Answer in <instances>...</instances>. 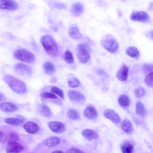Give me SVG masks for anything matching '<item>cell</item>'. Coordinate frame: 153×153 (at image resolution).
I'll use <instances>...</instances> for the list:
<instances>
[{
	"instance_id": "d590c367",
	"label": "cell",
	"mask_w": 153,
	"mask_h": 153,
	"mask_svg": "<svg viewBox=\"0 0 153 153\" xmlns=\"http://www.w3.org/2000/svg\"><path fill=\"white\" fill-rule=\"evenodd\" d=\"M145 92L144 89L142 87H140L136 89L134 93L137 97L141 98L144 95Z\"/></svg>"
},
{
	"instance_id": "4dcf8cb0",
	"label": "cell",
	"mask_w": 153,
	"mask_h": 153,
	"mask_svg": "<svg viewBox=\"0 0 153 153\" xmlns=\"http://www.w3.org/2000/svg\"><path fill=\"white\" fill-rule=\"evenodd\" d=\"M41 111L42 115L46 117H49L52 116L51 110L47 105H42L41 107Z\"/></svg>"
},
{
	"instance_id": "2e32d148",
	"label": "cell",
	"mask_w": 153,
	"mask_h": 153,
	"mask_svg": "<svg viewBox=\"0 0 153 153\" xmlns=\"http://www.w3.org/2000/svg\"><path fill=\"white\" fill-rule=\"evenodd\" d=\"M82 134L85 138L89 140H92L98 138L99 137L98 134L95 131L89 129L83 130Z\"/></svg>"
},
{
	"instance_id": "d4e9b609",
	"label": "cell",
	"mask_w": 153,
	"mask_h": 153,
	"mask_svg": "<svg viewBox=\"0 0 153 153\" xmlns=\"http://www.w3.org/2000/svg\"><path fill=\"white\" fill-rule=\"evenodd\" d=\"M136 113L141 116H145L146 114V111L143 104L140 101L137 102L136 106Z\"/></svg>"
},
{
	"instance_id": "603a6c76",
	"label": "cell",
	"mask_w": 153,
	"mask_h": 153,
	"mask_svg": "<svg viewBox=\"0 0 153 153\" xmlns=\"http://www.w3.org/2000/svg\"><path fill=\"white\" fill-rule=\"evenodd\" d=\"M68 33L70 36L75 40H79L82 37V35L77 27H71L69 29Z\"/></svg>"
},
{
	"instance_id": "f546056e",
	"label": "cell",
	"mask_w": 153,
	"mask_h": 153,
	"mask_svg": "<svg viewBox=\"0 0 153 153\" xmlns=\"http://www.w3.org/2000/svg\"><path fill=\"white\" fill-rule=\"evenodd\" d=\"M7 140L8 142H16L19 140L18 135L15 132L13 131L9 132L6 136Z\"/></svg>"
},
{
	"instance_id": "30bf717a",
	"label": "cell",
	"mask_w": 153,
	"mask_h": 153,
	"mask_svg": "<svg viewBox=\"0 0 153 153\" xmlns=\"http://www.w3.org/2000/svg\"><path fill=\"white\" fill-rule=\"evenodd\" d=\"M23 146L16 142H8L6 148L7 153H19L23 149Z\"/></svg>"
},
{
	"instance_id": "74e56055",
	"label": "cell",
	"mask_w": 153,
	"mask_h": 153,
	"mask_svg": "<svg viewBox=\"0 0 153 153\" xmlns=\"http://www.w3.org/2000/svg\"><path fill=\"white\" fill-rule=\"evenodd\" d=\"M53 6L54 8L58 9H65L67 8L65 4L60 3H54L53 4Z\"/></svg>"
},
{
	"instance_id": "9a60e30c",
	"label": "cell",
	"mask_w": 153,
	"mask_h": 153,
	"mask_svg": "<svg viewBox=\"0 0 153 153\" xmlns=\"http://www.w3.org/2000/svg\"><path fill=\"white\" fill-rule=\"evenodd\" d=\"M25 120L22 116L17 115L16 117H9L5 119L4 122L8 124L16 126L20 125L25 121Z\"/></svg>"
},
{
	"instance_id": "4316f807",
	"label": "cell",
	"mask_w": 153,
	"mask_h": 153,
	"mask_svg": "<svg viewBox=\"0 0 153 153\" xmlns=\"http://www.w3.org/2000/svg\"><path fill=\"white\" fill-rule=\"evenodd\" d=\"M118 101L120 105L124 107L128 106L130 103L128 97L125 95H121L118 99Z\"/></svg>"
},
{
	"instance_id": "b9f144b4",
	"label": "cell",
	"mask_w": 153,
	"mask_h": 153,
	"mask_svg": "<svg viewBox=\"0 0 153 153\" xmlns=\"http://www.w3.org/2000/svg\"><path fill=\"white\" fill-rule=\"evenodd\" d=\"M51 153H63L62 151L60 150H56L52 152Z\"/></svg>"
},
{
	"instance_id": "7402d4cb",
	"label": "cell",
	"mask_w": 153,
	"mask_h": 153,
	"mask_svg": "<svg viewBox=\"0 0 153 153\" xmlns=\"http://www.w3.org/2000/svg\"><path fill=\"white\" fill-rule=\"evenodd\" d=\"M126 53L129 56L137 59L140 56L139 51L138 49L135 47H129L126 50Z\"/></svg>"
},
{
	"instance_id": "7c38bea8",
	"label": "cell",
	"mask_w": 153,
	"mask_h": 153,
	"mask_svg": "<svg viewBox=\"0 0 153 153\" xmlns=\"http://www.w3.org/2000/svg\"><path fill=\"white\" fill-rule=\"evenodd\" d=\"M104 115L105 117L115 123H118L121 121L120 116L113 109H108L105 110L104 112Z\"/></svg>"
},
{
	"instance_id": "d6986e66",
	"label": "cell",
	"mask_w": 153,
	"mask_h": 153,
	"mask_svg": "<svg viewBox=\"0 0 153 153\" xmlns=\"http://www.w3.org/2000/svg\"><path fill=\"white\" fill-rule=\"evenodd\" d=\"M83 114L85 117L89 120H92L97 116V112L94 108L92 106L87 107L84 110Z\"/></svg>"
},
{
	"instance_id": "cb8c5ba5",
	"label": "cell",
	"mask_w": 153,
	"mask_h": 153,
	"mask_svg": "<svg viewBox=\"0 0 153 153\" xmlns=\"http://www.w3.org/2000/svg\"><path fill=\"white\" fill-rule=\"evenodd\" d=\"M45 72L49 75H51L54 73L55 68L54 65L50 62L45 63L43 66Z\"/></svg>"
},
{
	"instance_id": "ba28073f",
	"label": "cell",
	"mask_w": 153,
	"mask_h": 153,
	"mask_svg": "<svg viewBox=\"0 0 153 153\" xmlns=\"http://www.w3.org/2000/svg\"><path fill=\"white\" fill-rule=\"evenodd\" d=\"M68 95L71 100L76 102L82 103L85 102V97L77 91L70 90L68 92Z\"/></svg>"
},
{
	"instance_id": "5b68a950",
	"label": "cell",
	"mask_w": 153,
	"mask_h": 153,
	"mask_svg": "<svg viewBox=\"0 0 153 153\" xmlns=\"http://www.w3.org/2000/svg\"><path fill=\"white\" fill-rule=\"evenodd\" d=\"M14 55L16 59L25 62L32 63L35 60L34 54L25 49L17 50L15 52Z\"/></svg>"
},
{
	"instance_id": "484cf974",
	"label": "cell",
	"mask_w": 153,
	"mask_h": 153,
	"mask_svg": "<svg viewBox=\"0 0 153 153\" xmlns=\"http://www.w3.org/2000/svg\"><path fill=\"white\" fill-rule=\"evenodd\" d=\"M133 145L129 142L123 143L121 146V149L123 153H132L133 150Z\"/></svg>"
},
{
	"instance_id": "6da1fadb",
	"label": "cell",
	"mask_w": 153,
	"mask_h": 153,
	"mask_svg": "<svg viewBox=\"0 0 153 153\" xmlns=\"http://www.w3.org/2000/svg\"><path fill=\"white\" fill-rule=\"evenodd\" d=\"M4 81L14 92L19 94H24L26 87L22 81L11 75H6L3 78Z\"/></svg>"
},
{
	"instance_id": "83f0119b",
	"label": "cell",
	"mask_w": 153,
	"mask_h": 153,
	"mask_svg": "<svg viewBox=\"0 0 153 153\" xmlns=\"http://www.w3.org/2000/svg\"><path fill=\"white\" fill-rule=\"evenodd\" d=\"M63 58L65 61L68 64H71L74 63V58L71 52L67 50L64 53Z\"/></svg>"
},
{
	"instance_id": "7a4b0ae2",
	"label": "cell",
	"mask_w": 153,
	"mask_h": 153,
	"mask_svg": "<svg viewBox=\"0 0 153 153\" xmlns=\"http://www.w3.org/2000/svg\"><path fill=\"white\" fill-rule=\"evenodd\" d=\"M41 41L47 53L50 56L56 57L59 54V50L56 44L51 36L45 35L41 39Z\"/></svg>"
},
{
	"instance_id": "7bdbcfd3",
	"label": "cell",
	"mask_w": 153,
	"mask_h": 153,
	"mask_svg": "<svg viewBox=\"0 0 153 153\" xmlns=\"http://www.w3.org/2000/svg\"><path fill=\"white\" fill-rule=\"evenodd\" d=\"M56 29H57L56 28H53V30L55 31H57V30H56Z\"/></svg>"
},
{
	"instance_id": "3957f363",
	"label": "cell",
	"mask_w": 153,
	"mask_h": 153,
	"mask_svg": "<svg viewBox=\"0 0 153 153\" xmlns=\"http://www.w3.org/2000/svg\"><path fill=\"white\" fill-rule=\"evenodd\" d=\"M101 44L105 49L112 53H116L119 48L118 42L112 36L110 35H107L102 38Z\"/></svg>"
},
{
	"instance_id": "9c48e42d",
	"label": "cell",
	"mask_w": 153,
	"mask_h": 153,
	"mask_svg": "<svg viewBox=\"0 0 153 153\" xmlns=\"http://www.w3.org/2000/svg\"><path fill=\"white\" fill-rule=\"evenodd\" d=\"M48 126L50 129L55 133H61L65 131V125L60 122L51 121L48 123Z\"/></svg>"
},
{
	"instance_id": "52a82bcc",
	"label": "cell",
	"mask_w": 153,
	"mask_h": 153,
	"mask_svg": "<svg viewBox=\"0 0 153 153\" xmlns=\"http://www.w3.org/2000/svg\"><path fill=\"white\" fill-rule=\"evenodd\" d=\"M18 8V4L14 1L12 0H0V9L11 11H14Z\"/></svg>"
},
{
	"instance_id": "8992f818",
	"label": "cell",
	"mask_w": 153,
	"mask_h": 153,
	"mask_svg": "<svg viewBox=\"0 0 153 153\" xmlns=\"http://www.w3.org/2000/svg\"><path fill=\"white\" fill-rule=\"evenodd\" d=\"M130 19L133 21L145 23L150 21V17L147 13L142 11L133 12L131 15Z\"/></svg>"
},
{
	"instance_id": "ffe728a7",
	"label": "cell",
	"mask_w": 153,
	"mask_h": 153,
	"mask_svg": "<svg viewBox=\"0 0 153 153\" xmlns=\"http://www.w3.org/2000/svg\"><path fill=\"white\" fill-rule=\"evenodd\" d=\"M121 126L123 131L126 133L131 134L133 132V125L131 122L128 120H123L121 123Z\"/></svg>"
},
{
	"instance_id": "836d02e7",
	"label": "cell",
	"mask_w": 153,
	"mask_h": 153,
	"mask_svg": "<svg viewBox=\"0 0 153 153\" xmlns=\"http://www.w3.org/2000/svg\"><path fill=\"white\" fill-rule=\"evenodd\" d=\"M144 82L147 86L149 87H152L153 72L149 74L145 77Z\"/></svg>"
},
{
	"instance_id": "1f68e13d",
	"label": "cell",
	"mask_w": 153,
	"mask_h": 153,
	"mask_svg": "<svg viewBox=\"0 0 153 153\" xmlns=\"http://www.w3.org/2000/svg\"><path fill=\"white\" fill-rule=\"evenodd\" d=\"M51 91L52 92L58 96L62 99H64V94L63 91L59 88L56 86H53L51 87Z\"/></svg>"
},
{
	"instance_id": "e0dca14e",
	"label": "cell",
	"mask_w": 153,
	"mask_h": 153,
	"mask_svg": "<svg viewBox=\"0 0 153 153\" xmlns=\"http://www.w3.org/2000/svg\"><path fill=\"white\" fill-rule=\"evenodd\" d=\"M128 73V67L125 65H123L117 72L116 76L119 80L124 81L127 79Z\"/></svg>"
},
{
	"instance_id": "5bb4252c",
	"label": "cell",
	"mask_w": 153,
	"mask_h": 153,
	"mask_svg": "<svg viewBox=\"0 0 153 153\" xmlns=\"http://www.w3.org/2000/svg\"><path fill=\"white\" fill-rule=\"evenodd\" d=\"M23 127L27 132L30 134H35L39 130V126L36 123L31 121L25 123L23 125Z\"/></svg>"
},
{
	"instance_id": "8fae6325",
	"label": "cell",
	"mask_w": 153,
	"mask_h": 153,
	"mask_svg": "<svg viewBox=\"0 0 153 153\" xmlns=\"http://www.w3.org/2000/svg\"><path fill=\"white\" fill-rule=\"evenodd\" d=\"M14 69L16 73L23 75H30L31 73V69L30 67L22 63L16 64L14 67Z\"/></svg>"
},
{
	"instance_id": "277c9868",
	"label": "cell",
	"mask_w": 153,
	"mask_h": 153,
	"mask_svg": "<svg viewBox=\"0 0 153 153\" xmlns=\"http://www.w3.org/2000/svg\"><path fill=\"white\" fill-rule=\"evenodd\" d=\"M77 57L81 62L85 63L89 60L90 58V48L85 43L79 44L77 47Z\"/></svg>"
},
{
	"instance_id": "ab89813d",
	"label": "cell",
	"mask_w": 153,
	"mask_h": 153,
	"mask_svg": "<svg viewBox=\"0 0 153 153\" xmlns=\"http://www.w3.org/2000/svg\"><path fill=\"white\" fill-rule=\"evenodd\" d=\"M6 140V135L3 131H0V143H4Z\"/></svg>"
},
{
	"instance_id": "4fadbf2b",
	"label": "cell",
	"mask_w": 153,
	"mask_h": 153,
	"mask_svg": "<svg viewBox=\"0 0 153 153\" xmlns=\"http://www.w3.org/2000/svg\"><path fill=\"white\" fill-rule=\"evenodd\" d=\"M18 109L17 106L13 103L4 102L0 104V109L4 112H12Z\"/></svg>"
},
{
	"instance_id": "f35d334b",
	"label": "cell",
	"mask_w": 153,
	"mask_h": 153,
	"mask_svg": "<svg viewBox=\"0 0 153 153\" xmlns=\"http://www.w3.org/2000/svg\"><path fill=\"white\" fill-rule=\"evenodd\" d=\"M66 153H85L82 150L75 148H71L68 149L66 152Z\"/></svg>"
},
{
	"instance_id": "e575fe53",
	"label": "cell",
	"mask_w": 153,
	"mask_h": 153,
	"mask_svg": "<svg viewBox=\"0 0 153 153\" xmlns=\"http://www.w3.org/2000/svg\"><path fill=\"white\" fill-rule=\"evenodd\" d=\"M41 97L44 99H56L57 97L53 94L48 92H43L40 94Z\"/></svg>"
},
{
	"instance_id": "f1b7e54d",
	"label": "cell",
	"mask_w": 153,
	"mask_h": 153,
	"mask_svg": "<svg viewBox=\"0 0 153 153\" xmlns=\"http://www.w3.org/2000/svg\"><path fill=\"white\" fill-rule=\"evenodd\" d=\"M67 115L70 119L73 120H77L80 117L79 113L76 110L73 109L69 110L68 111Z\"/></svg>"
},
{
	"instance_id": "60d3db41",
	"label": "cell",
	"mask_w": 153,
	"mask_h": 153,
	"mask_svg": "<svg viewBox=\"0 0 153 153\" xmlns=\"http://www.w3.org/2000/svg\"><path fill=\"white\" fill-rule=\"evenodd\" d=\"M6 99L5 96L0 92V102L3 101Z\"/></svg>"
},
{
	"instance_id": "8d00e7d4",
	"label": "cell",
	"mask_w": 153,
	"mask_h": 153,
	"mask_svg": "<svg viewBox=\"0 0 153 153\" xmlns=\"http://www.w3.org/2000/svg\"><path fill=\"white\" fill-rule=\"evenodd\" d=\"M143 69L145 73L149 74L153 72V65L149 64H145L143 66Z\"/></svg>"
},
{
	"instance_id": "ac0fdd59",
	"label": "cell",
	"mask_w": 153,
	"mask_h": 153,
	"mask_svg": "<svg viewBox=\"0 0 153 153\" xmlns=\"http://www.w3.org/2000/svg\"><path fill=\"white\" fill-rule=\"evenodd\" d=\"M60 142L59 138L55 136L50 137L44 140L42 143L44 145L48 147H53L58 145Z\"/></svg>"
},
{
	"instance_id": "d6a6232c",
	"label": "cell",
	"mask_w": 153,
	"mask_h": 153,
	"mask_svg": "<svg viewBox=\"0 0 153 153\" xmlns=\"http://www.w3.org/2000/svg\"><path fill=\"white\" fill-rule=\"evenodd\" d=\"M68 85L72 88H76L78 87L80 84L78 79L76 77H72L68 81Z\"/></svg>"
},
{
	"instance_id": "44dd1931",
	"label": "cell",
	"mask_w": 153,
	"mask_h": 153,
	"mask_svg": "<svg viewBox=\"0 0 153 153\" xmlns=\"http://www.w3.org/2000/svg\"><path fill=\"white\" fill-rule=\"evenodd\" d=\"M83 10L82 4L79 2H77L72 5L71 9V13L74 16H79L82 13Z\"/></svg>"
}]
</instances>
